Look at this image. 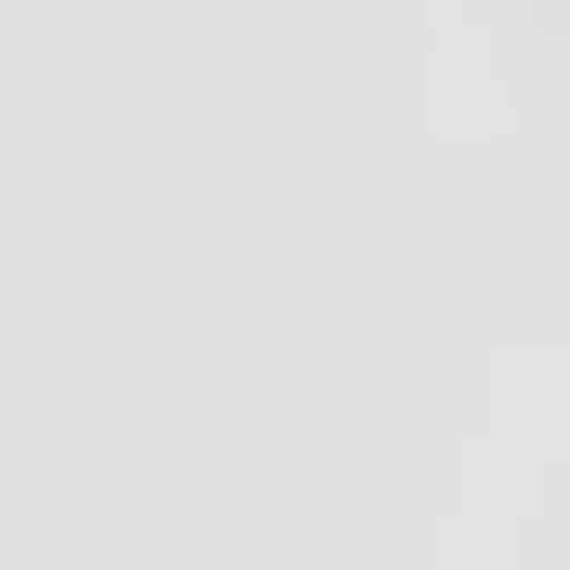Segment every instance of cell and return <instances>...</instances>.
Segmentation results:
<instances>
[]
</instances>
